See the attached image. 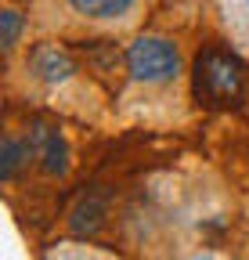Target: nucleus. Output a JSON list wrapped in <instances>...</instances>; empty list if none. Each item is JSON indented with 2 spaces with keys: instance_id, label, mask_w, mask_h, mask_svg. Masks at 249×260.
I'll return each mask as SVG.
<instances>
[{
  "instance_id": "423d86ee",
  "label": "nucleus",
  "mask_w": 249,
  "mask_h": 260,
  "mask_svg": "<svg viewBox=\"0 0 249 260\" xmlns=\"http://www.w3.org/2000/svg\"><path fill=\"white\" fill-rule=\"evenodd\" d=\"M105 220V199H98V195H87V199L76 203L73 217H69V228H73V235L87 239V235H94L98 228Z\"/></svg>"
},
{
  "instance_id": "39448f33",
  "label": "nucleus",
  "mask_w": 249,
  "mask_h": 260,
  "mask_svg": "<svg viewBox=\"0 0 249 260\" xmlns=\"http://www.w3.org/2000/svg\"><path fill=\"white\" fill-rule=\"evenodd\" d=\"M33 159H37V148L29 138H4V145H0V181H15Z\"/></svg>"
},
{
  "instance_id": "7ed1b4c3",
  "label": "nucleus",
  "mask_w": 249,
  "mask_h": 260,
  "mask_svg": "<svg viewBox=\"0 0 249 260\" xmlns=\"http://www.w3.org/2000/svg\"><path fill=\"white\" fill-rule=\"evenodd\" d=\"M29 141H33V148H37V155H40L44 174L61 177V174L69 170V145H65V138H61L58 130L37 123L33 130H29Z\"/></svg>"
},
{
  "instance_id": "f257e3e1",
  "label": "nucleus",
  "mask_w": 249,
  "mask_h": 260,
  "mask_svg": "<svg viewBox=\"0 0 249 260\" xmlns=\"http://www.w3.org/2000/svg\"><path fill=\"white\" fill-rule=\"evenodd\" d=\"M195 94L206 105H224L242 94V61L221 47H209L195 61Z\"/></svg>"
},
{
  "instance_id": "6e6552de",
  "label": "nucleus",
  "mask_w": 249,
  "mask_h": 260,
  "mask_svg": "<svg viewBox=\"0 0 249 260\" xmlns=\"http://www.w3.org/2000/svg\"><path fill=\"white\" fill-rule=\"evenodd\" d=\"M18 32H22V15L8 8L4 15H0V44H4V51H15Z\"/></svg>"
},
{
  "instance_id": "f03ea898",
  "label": "nucleus",
  "mask_w": 249,
  "mask_h": 260,
  "mask_svg": "<svg viewBox=\"0 0 249 260\" xmlns=\"http://www.w3.org/2000/svg\"><path fill=\"white\" fill-rule=\"evenodd\" d=\"M127 69L137 83H166L181 73V51L163 37H141L127 47Z\"/></svg>"
},
{
  "instance_id": "0eeeda50",
  "label": "nucleus",
  "mask_w": 249,
  "mask_h": 260,
  "mask_svg": "<svg viewBox=\"0 0 249 260\" xmlns=\"http://www.w3.org/2000/svg\"><path fill=\"white\" fill-rule=\"evenodd\" d=\"M69 8L83 18H116L134 8V0H69Z\"/></svg>"
},
{
  "instance_id": "20e7f679",
  "label": "nucleus",
  "mask_w": 249,
  "mask_h": 260,
  "mask_svg": "<svg viewBox=\"0 0 249 260\" xmlns=\"http://www.w3.org/2000/svg\"><path fill=\"white\" fill-rule=\"evenodd\" d=\"M29 69H33L44 83H61V80H69L76 73V61L65 51H58L54 44H40L33 54H29Z\"/></svg>"
}]
</instances>
